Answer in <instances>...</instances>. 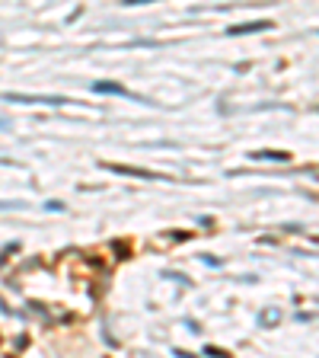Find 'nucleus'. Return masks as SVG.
<instances>
[{"mask_svg":"<svg viewBox=\"0 0 319 358\" xmlns=\"http://www.w3.org/2000/svg\"><path fill=\"white\" fill-rule=\"evenodd\" d=\"M3 99H10V103H29V106H71V99H64V96H29V93H3Z\"/></svg>","mask_w":319,"mask_h":358,"instance_id":"obj_1","label":"nucleus"},{"mask_svg":"<svg viewBox=\"0 0 319 358\" xmlns=\"http://www.w3.org/2000/svg\"><path fill=\"white\" fill-rule=\"evenodd\" d=\"M93 90H96V93H119V96H128V90L119 87V83H93Z\"/></svg>","mask_w":319,"mask_h":358,"instance_id":"obj_4","label":"nucleus"},{"mask_svg":"<svg viewBox=\"0 0 319 358\" xmlns=\"http://www.w3.org/2000/svg\"><path fill=\"white\" fill-rule=\"evenodd\" d=\"M109 170H115V173H125V176H141V179H166V176H160V173H154V170H138V166H121V164H105Z\"/></svg>","mask_w":319,"mask_h":358,"instance_id":"obj_2","label":"nucleus"},{"mask_svg":"<svg viewBox=\"0 0 319 358\" xmlns=\"http://www.w3.org/2000/svg\"><path fill=\"white\" fill-rule=\"evenodd\" d=\"M253 160H275V164H284V160H290V154H284V150H255Z\"/></svg>","mask_w":319,"mask_h":358,"instance_id":"obj_3","label":"nucleus"},{"mask_svg":"<svg viewBox=\"0 0 319 358\" xmlns=\"http://www.w3.org/2000/svg\"><path fill=\"white\" fill-rule=\"evenodd\" d=\"M281 320V313L272 310V313H262V327H275V323Z\"/></svg>","mask_w":319,"mask_h":358,"instance_id":"obj_6","label":"nucleus"},{"mask_svg":"<svg viewBox=\"0 0 319 358\" xmlns=\"http://www.w3.org/2000/svg\"><path fill=\"white\" fill-rule=\"evenodd\" d=\"M0 125H3V119H0Z\"/></svg>","mask_w":319,"mask_h":358,"instance_id":"obj_7","label":"nucleus"},{"mask_svg":"<svg viewBox=\"0 0 319 358\" xmlns=\"http://www.w3.org/2000/svg\"><path fill=\"white\" fill-rule=\"evenodd\" d=\"M259 29H268V22H246V26H233V36H237V32H259Z\"/></svg>","mask_w":319,"mask_h":358,"instance_id":"obj_5","label":"nucleus"}]
</instances>
